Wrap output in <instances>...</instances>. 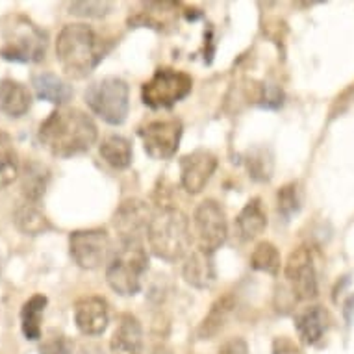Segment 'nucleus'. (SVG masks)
<instances>
[{
    "mask_svg": "<svg viewBox=\"0 0 354 354\" xmlns=\"http://www.w3.org/2000/svg\"><path fill=\"white\" fill-rule=\"evenodd\" d=\"M301 204V189H299V184H295V182L286 184V186L280 187L279 193H277V209H279V215L284 221H290L293 215L299 214Z\"/></svg>",
    "mask_w": 354,
    "mask_h": 354,
    "instance_id": "obj_28",
    "label": "nucleus"
},
{
    "mask_svg": "<svg viewBox=\"0 0 354 354\" xmlns=\"http://www.w3.org/2000/svg\"><path fill=\"white\" fill-rule=\"evenodd\" d=\"M32 86H34L37 97L43 100H48L53 104L64 106L67 104L73 97V89L65 80L53 73H37L32 76Z\"/></svg>",
    "mask_w": 354,
    "mask_h": 354,
    "instance_id": "obj_20",
    "label": "nucleus"
},
{
    "mask_svg": "<svg viewBox=\"0 0 354 354\" xmlns=\"http://www.w3.org/2000/svg\"><path fill=\"white\" fill-rule=\"evenodd\" d=\"M110 2H75L71 4V13L84 15V17H102L110 13Z\"/></svg>",
    "mask_w": 354,
    "mask_h": 354,
    "instance_id": "obj_31",
    "label": "nucleus"
},
{
    "mask_svg": "<svg viewBox=\"0 0 354 354\" xmlns=\"http://www.w3.org/2000/svg\"><path fill=\"white\" fill-rule=\"evenodd\" d=\"M145 152L154 160H169L178 151L182 122L178 119H156L140 128Z\"/></svg>",
    "mask_w": 354,
    "mask_h": 354,
    "instance_id": "obj_10",
    "label": "nucleus"
},
{
    "mask_svg": "<svg viewBox=\"0 0 354 354\" xmlns=\"http://www.w3.org/2000/svg\"><path fill=\"white\" fill-rule=\"evenodd\" d=\"M99 136L93 119L76 108L53 111L41 122L39 141L50 154L71 158L87 152Z\"/></svg>",
    "mask_w": 354,
    "mask_h": 354,
    "instance_id": "obj_1",
    "label": "nucleus"
},
{
    "mask_svg": "<svg viewBox=\"0 0 354 354\" xmlns=\"http://www.w3.org/2000/svg\"><path fill=\"white\" fill-rule=\"evenodd\" d=\"M19 174L17 151L13 147L12 138L0 130V189L12 184Z\"/></svg>",
    "mask_w": 354,
    "mask_h": 354,
    "instance_id": "obj_26",
    "label": "nucleus"
},
{
    "mask_svg": "<svg viewBox=\"0 0 354 354\" xmlns=\"http://www.w3.org/2000/svg\"><path fill=\"white\" fill-rule=\"evenodd\" d=\"M110 236L104 228L75 230L69 236L71 258L82 269H97L110 254Z\"/></svg>",
    "mask_w": 354,
    "mask_h": 354,
    "instance_id": "obj_9",
    "label": "nucleus"
},
{
    "mask_svg": "<svg viewBox=\"0 0 354 354\" xmlns=\"http://www.w3.org/2000/svg\"><path fill=\"white\" fill-rule=\"evenodd\" d=\"M217 169V158L209 151H195L180 160L182 187L192 195H197L206 187L212 174Z\"/></svg>",
    "mask_w": 354,
    "mask_h": 354,
    "instance_id": "obj_13",
    "label": "nucleus"
},
{
    "mask_svg": "<svg viewBox=\"0 0 354 354\" xmlns=\"http://www.w3.org/2000/svg\"><path fill=\"white\" fill-rule=\"evenodd\" d=\"M104 41L87 24H67L56 41V58L67 75L82 78L102 62Z\"/></svg>",
    "mask_w": 354,
    "mask_h": 354,
    "instance_id": "obj_2",
    "label": "nucleus"
},
{
    "mask_svg": "<svg viewBox=\"0 0 354 354\" xmlns=\"http://www.w3.org/2000/svg\"><path fill=\"white\" fill-rule=\"evenodd\" d=\"M184 279L187 284L201 288V290L209 288L215 280L214 254H209L203 249L193 250L184 263Z\"/></svg>",
    "mask_w": 354,
    "mask_h": 354,
    "instance_id": "obj_18",
    "label": "nucleus"
},
{
    "mask_svg": "<svg viewBox=\"0 0 354 354\" xmlns=\"http://www.w3.org/2000/svg\"><path fill=\"white\" fill-rule=\"evenodd\" d=\"M100 156L115 169H127L132 163V145L122 136H108L100 145Z\"/></svg>",
    "mask_w": 354,
    "mask_h": 354,
    "instance_id": "obj_22",
    "label": "nucleus"
},
{
    "mask_svg": "<svg viewBox=\"0 0 354 354\" xmlns=\"http://www.w3.org/2000/svg\"><path fill=\"white\" fill-rule=\"evenodd\" d=\"M268 227V215L260 198H250L236 219V230L243 241L258 238Z\"/></svg>",
    "mask_w": 354,
    "mask_h": 354,
    "instance_id": "obj_19",
    "label": "nucleus"
},
{
    "mask_svg": "<svg viewBox=\"0 0 354 354\" xmlns=\"http://www.w3.org/2000/svg\"><path fill=\"white\" fill-rule=\"evenodd\" d=\"M219 354H249V347L241 337H234L219 348Z\"/></svg>",
    "mask_w": 354,
    "mask_h": 354,
    "instance_id": "obj_32",
    "label": "nucleus"
},
{
    "mask_svg": "<svg viewBox=\"0 0 354 354\" xmlns=\"http://www.w3.org/2000/svg\"><path fill=\"white\" fill-rule=\"evenodd\" d=\"M39 354H73V343L64 334H50L39 345Z\"/></svg>",
    "mask_w": 354,
    "mask_h": 354,
    "instance_id": "obj_30",
    "label": "nucleus"
},
{
    "mask_svg": "<svg viewBox=\"0 0 354 354\" xmlns=\"http://www.w3.org/2000/svg\"><path fill=\"white\" fill-rule=\"evenodd\" d=\"M192 76L184 71L162 67L141 87V99L152 110L171 108L192 93Z\"/></svg>",
    "mask_w": 354,
    "mask_h": 354,
    "instance_id": "obj_7",
    "label": "nucleus"
},
{
    "mask_svg": "<svg viewBox=\"0 0 354 354\" xmlns=\"http://www.w3.org/2000/svg\"><path fill=\"white\" fill-rule=\"evenodd\" d=\"M47 53V34L30 23L28 19L15 17L4 32V47L0 50L2 58L21 64H34L45 58Z\"/></svg>",
    "mask_w": 354,
    "mask_h": 354,
    "instance_id": "obj_5",
    "label": "nucleus"
},
{
    "mask_svg": "<svg viewBox=\"0 0 354 354\" xmlns=\"http://www.w3.org/2000/svg\"><path fill=\"white\" fill-rule=\"evenodd\" d=\"M193 227L197 234L198 249L206 250L209 254H215V250L221 249V245L227 241L228 223L225 209L214 198H208L197 206L193 214Z\"/></svg>",
    "mask_w": 354,
    "mask_h": 354,
    "instance_id": "obj_8",
    "label": "nucleus"
},
{
    "mask_svg": "<svg viewBox=\"0 0 354 354\" xmlns=\"http://www.w3.org/2000/svg\"><path fill=\"white\" fill-rule=\"evenodd\" d=\"M48 169L37 162H30L23 171V193L30 203H37L47 189Z\"/></svg>",
    "mask_w": 354,
    "mask_h": 354,
    "instance_id": "obj_25",
    "label": "nucleus"
},
{
    "mask_svg": "<svg viewBox=\"0 0 354 354\" xmlns=\"http://www.w3.org/2000/svg\"><path fill=\"white\" fill-rule=\"evenodd\" d=\"M32 106V93L21 82L4 78L0 80V111L8 117H23Z\"/></svg>",
    "mask_w": 354,
    "mask_h": 354,
    "instance_id": "obj_17",
    "label": "nucleus"
},
{
    "mask_svg": "<svg viewBox=\"0 0 354 354\" xmlns=\"http://www.w3.org/2000/svg\"><path fill=\"white\" fill-rule=\"evenodd\" d=\"M75 323L84 336H100L108 328L110 312L102 297H84L75 304Z\"/></svg>",
    "mask_w": 354,
    "mask_h": 354,
    "instance_id": "obj_14",
    "label": "nucleus"
},
{
    "mask_svg": "<svg viewBox=\"0 0 354 354\" xmlns=\"http://www.w3.org/2000/svg\"><path fill=\"white\" fill-rule=\"evenodd\" d=\"M47 306V297L45 295H32L28 301L23 304L21 310V328L26 339H39L41 337V319L43 312Z\"/></svg>",
    "mask_w": 354,
    "mask_h": 354,
    "instance_id": "obj_21",
    "label": "nucleus"
},
{
    "mask_svg": "<svg viewBox=\"0 0 354 354\" xmlns=\"http://www.w3.org/2000/svg\"><path fill=\"white\" fill-rule=\"evenodd\" d=\"M295 328L302 343L315 345L328 328V312L319 304L304 308L297 314Z\"/></svg>",
    "mask_w": 354,
    "mask_h": 354,
    "instance_id": "obj_16",
    "label": "nucleus"
},
{
    "mask_svg": "<svg viewBox=\"0 0 354 354\" xmlns=\"http://www.w3.org/2000/svg\"><path fill=\"white\" fill-rule=\"evenodd\" d=\"M149 247L160 260L176 261L186 256L192 245L189 219L182 209L174 206H160L152 214L147 228Z\"/></svg>",
    "mask_w": 354,
    "mask_h": 354,
    "instance_id": "obj_3",
    "label": "nucleus"
},
{
    "mask_svg": "<svg viewBox=\"0 0 354 354\" xmlns=\"http://www.w3.org/2000/svg\"><path fill=\"white\" fill-rule=\"evenodd\" d=\"M247 169H249L250 176L254 180H269L271 173H273V158H271V154L268 151L256 149V151L250 152L249 160H247Z\"/></svg>",
    "mask_w": 354,
    "mask_h": 354,
    "instance_id": "obj_29",
    "label": "nucleus"
},
{
    "mask_svg": "<svg viewBox=\"0 0 354 354\" xmlns=\"http://www.w3.org/2000/svg\"><path fill=\"white\" fill-rule=\"evenodd\" d=\"M274 354H299V348L288 339V337H279L274 339Z\"/></svg>",
    "mask_w": 354,
    "mask_h": 354,
    "instance_id": "obj_33",
    "label": "nucleus"
},
{
    "mask_svg": "<svg viewBox=\"0 0 354 354\" xmlns=\"http://www.w3.org/2000/svg\"><path fill=\"white\" fill-rule=\"evenodd\" d=\"M110 348L111 354H143V328L136 315H119Z\"/></svg>",
    "mask_w": 354,
    "mask_h": 354,
    "instance_id": "obj_15",
    "label": "nucleus"
},
{
    "mask_svg": "<svg viewBox=\"0 0 354 354\" xmlns=\"http://www.w3.org/2000/svg\"><path fill=\"white\" fill-rule=\"evenodd\" d=\"M149 269V256L141 241H121L106 268V280L113 291L132 297L141 290V282Z\"/></svg>",
    "mask_w": 354,
    "mask_h": 354,
    "instance_id": "obj_4",
    "label": "nucleus"
},
{
    "mask_svg": "<svg viewBox=\"0 0 354 354\" xmlns=\"http://www.w3.org/2000/svg\"><path fill=\"white\" fill-rule=\"evenodd\" d=\"M234 308V301L232 297L227 295L223 297V299H217L214 302V306L208 312V315L204 317L203 325L198 328V336L203 337V339H209V337H214L215 334H219L223 330V326L227 323L228 315L232 312Z\"/></svg>",
    "mask_w": 354,
    "mask_h": 354,
    "instance_id": "obj_24",
    "label": "nucleus"
},
{
    "mask_svg": "<svg viewBox=\"0 0 354 354\" xmlns=\"http://www.w3.org/2000/svg\"><path fill=\"white\" fill-rule=\"evenodd\" d=\"M0 271H2V258H0Z\"/></svg>",
    "mask_w": 354,
    "mask_h": 354,
    "instance_id": "obj_35",
    "label": "nucleus"
},
{
    "mask_svg": "<svg viewBox=\"0 0 354 354\" xmlns=\"http://www.w3.org/2000/svg\"><path fill=\"white\" fill-rule=\"evenodd\" d=\"M86 104L102 121L110 122V124H122L128 115V108H130L127 82L115 78V76H108V78L93 82L87 87Z\"/></svg>",
    "mask_w": 354,
    "mask_h": 354,
    "instance_id": "obj_6",
    "label": "nucleus"
},
{
    "mask_svg": "<svg viewBox=\"0 0 354 354\" xmlns=\"http://www.w3.org/2000/svg\"><path fill=\"white\" fill-rule=\"evenodd\" d=\"M15 225L21 232L28 234V236H39L50 228V223L45 214L32 203L21 204L15 209Z\"/></svg>",
    "mask_w": 354,
    "mask_h": 354,
    "instance_id": "obj_23",
    "label": "nucleus"
},
{
    "mask_svg": "<svg viewBox=\"0 0 354 354\" xmlns=\"http://www.w3.org/2000/svg\"><path fill=\"white\" fill-rule=\"evenodd\" d=\"M151 209L140 198H128L117 208L113 215V227L121 241H141L151 223Z\"/></svg>",
    "mask_w": 354,
    "mask_h": 354,
    "instance_id": "obj_12",
    "label": "nucleus"
},
{
    "mask_svg": "<svg viewBox=\"0 0 354 354\" xmlns=\"http://www.w3.org/2000/svg\"><path fill=\"white\" fill-rule=\"evenodd\" d=\"M280 252L273 243L269 241H261L256 245V249L250 254V266L256 271L269 274H279L280 271Z\"/></svg>",
    "mask_w": 354,
    "mask_h": 354,
    "instance_id": "obj_27",
    "label": "nucleus"
},
{
    "mask_svg": "<svg viewBox=\"0 0 354 354\" xmlns=\"http://www.w3.org/2000/svg\"><path fill=\"white\" fill-rule=\"evenodd\" d=\"M286 280L290 284L293 299H315L317 297V273H315L314 256L308 247H299L293 250L286 263Z\"/></svg>",
    "mask_w": 354,
    "mask_h": 354,
    "instance_id": "obj_11",
    "label": "nucleus"
},
{
    "mask_svg": "<svg viewBox=\"0 0 354 354\" xmlns=\"http://www.w3.org/2000/svg\"><path fill=\"white\" fill-rule=\"evenodd\" d=\"M151 354H171V353H169V348L165 347H154L151 351Z\"/></svg>",
    "mask_w": 354,
    "mask_h": 354,
    "instance_id": "obj_34",
    "label": "nucleus"
}]
</instances>
